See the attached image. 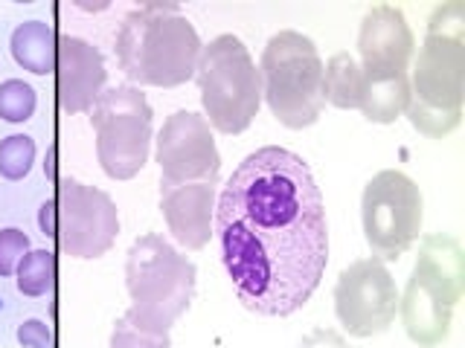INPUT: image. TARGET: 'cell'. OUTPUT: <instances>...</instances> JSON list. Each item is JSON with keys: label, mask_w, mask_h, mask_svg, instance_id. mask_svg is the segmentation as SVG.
I'll list each match as a JSON object with an SVG mask.
<instances>
[{"label": "cell", "mask_w": 465, "mask_h": 348, "mask_svg": "<svg viewBox=\"0 0 465 348\" xmlns=\"http://www.w3.org/2000/svg\"><path fill=\"white\" fill-rule=\"evenodd\" d=\"M411 102V76L407 72H392V76H372L363 87L361 113L375 125H390L407 111Z\"/></svg>", "instance_id": "e0dca14e"}, {"label": "cell", "mask_w": 465, "mask_h": 348, "mask_svg": "<svg viewBox=\"0 0 465 348\" xmlns=\"http://www.w3.org/2000/svg\"><path fill=\"white\" fill-rule=\"evenodd\" d=\"M154 160L160 166V186L215 183L222 171V154L215 149L210 122L193 111H174L154 140Z\"/></svg>", "instance_id": "7c38bea8"}, {"label": "cell", "mask_w": 465, "mask_h": 348, "mask_svg": "<svg viewBox=\"0 0 465 348\" xmlns=\"http://www.w3.org/2000/svg\"><path fill=\"white\" fill-rule=\"evenodd\" d=\"M198 270L178 246L157 232H145L131 244L125 258V287L131 308L128 323L145 331L169 334V328L189 311L195 296Z\"/></svg>", "instance_id": "3957f363"}, {"label": "cell", "mask_w": 465, "mask_h": 348, "mask_svg": "<svg viewBox=\"0 0 465 348\" xmlns=\"http://www.w3.org/2000/svg\"><path fill=\"white\" fill-rule=\"evenodd\" d=\"M12 58L33 76H47L55 72V55H58V38L50 24L44 21H24L15 26L9 41Z\"/></svg>", "instance_id": "2e32d148"}, {"label": "cell", "mask_w": 465, "mask_h": 348, "mask_svg": "<svg viewBox=\"0 0 465 348\" xmlns=\"http://www.w3.org/2000/svg\"><path fill=\"white\" fill-rule=\"evenodd\" d=\"M108 6V0H76V9L82 12H105Z\"/></svg>", "instance_id": "4316f807"}, {"label": "cell", "mask_w": 465, "mask_h": 348, "mask_svg": "<svg viewBox=\"0 0 465 348\" xmlns=\"http://www.w3.org/2000/svg\"><path fill=\"white\" fill-rule=\"evenodd\" d=\"M108 70L105 58L91 41L76 35L58 38L55 55V96L64 113H91L105 91Z\"/></svg>", "instance_id": "5bb4252c"}, {"label": "cell", "mask_w": 465, "mask_h": 348, "mask_svg": "<svg viewBox=\"0 0 465 348\" xmlns=\"http://www.w3.org/2000/svg\"><path fill=\"white\" fill-rule=\"evenodd\" d=\"M334 314L349 337L384 334L399 314V287L381 258L352 261L334 285Z\"/></svg>", "instance_id": "8fae6325"}, {"label": "cell", "mask_w": 465, "mask_h": 348, "mask_svg": "<svg viewBox=\"0 0 465 348\" xmlns=\"http://www.w3.org/2000/svg\"><path fill=\"white\" fill-rule=\"evenodd\" d=\"M29 253V236L18 227H6L0 229V276H15L21 258Z\"/></svg>", "instance_id": "603a6c76"}, {"label": "cell", "mask_w": 465, "mask_h": 348, "mask_svg": "<svg viewBox=\"0 0 465 348\" xmlns=\"http://www.w3.org/2000/svg\"><path fill=\"white\" fill-rule=\"evenodd\" d=\"M259 76L262 99L285 128L302 130L320 120L326 108L323 58L312 38L294 29L276 33L262 53Z\"/></svg>", "instance_id": "5b68a950"}, {"label": "cell", "mask_w": 465, "mask_h": 348, "mask_svg": "<svg viewBox=\"0 0 465 348\" xmlns=\"http://www.w3.org/2000/svg\"><path fill=\"white\" fill-rule=\"evenodd\" d=\"M297 348H349V343L334 328H314L297 343Z\"/></svg>", "instance_id": "d4e9b609"}, {"label": "cell", "mask_w": 465, "mask_h": 348, "mask_svg": "<svg viewBox=\"0 0 465 348\" xmlns=\"http://www.w3.org/2000/svg\"><path fill=\"white\" fill-rule=\"evenodd\" d=\"M18 290L24 296H44L50 294L53 285H55V253L53 250H29L18 270Z\"/></svg>", "instance_id": "d6986e66"}, {"label": "cell", "mask_w": 465, "mask_h": 348, "mask_svg": "<svg viewBox=\"0 0 465 348\" xmlns=\"http://www.w3.org/2000/svg\"><path fill=\"white\" fill-rule=\"evenodd\" d=\"M421 221H425L421 188L404 171L384 169L363 186L361 224L375 258H401L416 244Z\"/></svg>", "instance_id": "9c48e42d"}, {"label": "cell", "mask_w": 465, "mask_h": 348, "mask_svg": "<svg viewBox=\"0 0 465 348\" xmlns=\"http://www.w3.org/2000/svg\"><path fill=\"white\" fill-rule=\"evenodd\" d=\"M416 50V38L407 26L401 9L396 6H372L363 14L358 29V55L363 76H392L407 72Z\"/></svg>", "instance_id": "4fadbf2b"}, {"label": "cell", "mask_w": 465, "mask_h": 348, "mask_svg": "<svg viewBox=\"0 0 465 348\" xmlns=\"http://www.w3.org/2000/svg\"><path fill=\"white\" fill-rule=\"evenodd\" d=\"M203 120L227 137L244 134L262 105V76L236 35H218L201 53L195 70Z\"/></svg>", "instance_id": "8992f818"}, {"label": "cell", "mask_w": 465, "mask_h": 348, "mask_svg": "<svg viewBox=\"0 0 465 348\" xmlns=\"http://www.w3.org/2000/svg\"><path fill=\"white\" fill-rule=\"evenodd\" d=\"M108 348H172V340H169V334L145 331L134 323H128L125 316H120L114 323Z\"/></svg>", "instance_id": "7402d4cb"}, {"label": "cell", "mask_w": 465, "mask_h": 348, "mask_svg": "<svg viewBox=\"0 0 465 348\" xmlns=\"http://www.w3.org/2000/svg\"><path fill=\"white\" fill-rule=\"evenodd\" d=\"M44 169H47V178L58 183V178H55V149H50V157H47V163H44Z\"/></svg>", "instance_id": "83f0119b"}, {"label": "cell", "mask_w": 465, "mask_h": 348, "mask_svg": "<svg viewBox=\"0 0 465 348\" xmlns=\"http://www.w3.org/2000/svg\"><path fill=\"white\" fill-rule=\"evenodd\" d=\"M462 285L465 265L460 241L445 232L421 238L416 267L407 279L404 296H399L401 325L416 345L433 348L445 343Z\"/></svg>", "instance_id": "277c9868"}, {"label": "cell", "mask_w": 465, "mask_h": 348, "mask_svg": "<svg viewBox=\"0 0 465 348\" xmlns=\"http://www.w3.org/2000/svg\"><path fill=\"white\" fill-rule=\"evenodd\" d=\"M203 44L178 4L152 0L128 12L116 33V62L137 87H181L195 79Z\"/></svg>", "instance_id": "7a4b0ae2"}, {"label": "cell", "mask_w": 465, "mask_h": 348, "mask_svg": "<svg viewBox=\"0 0 465 348\" xmlns=\"http://www.w3.org/2000/svg\"><path fill=\"white\" fill-rule=\"evenodd\" d=\"M215 183H178L160 186V212L169 236L183 250H203L215 224Z\"/></svg>", "instance_id": "9a60e30c"}, {"label": "cell", "mask_w": 465, "mask_h": 348, "mask_svg": "<svg viewBox=\"0 0 465 348\" xmlns=\"http://www.w3.org/2000/svg\"><path fill=\"white\" fill-rule=\"evenodd\" d=\"M35 163V140L26 134H12L0 140V174L6 180H24Z\"/></svg>", "instance_id": "ffe728a7"}, {"label": "cell", "mask_w": 465, "mask_h": 348, "mask_svg": "<svg viewBox=\"0 0 465 348\" xmlns=\"http://www.w3.org/2000/svg\"><path fill=\"white\" fill-rule=\"evenodd\" d=\"M55 241L70 258H102L120 236V212L108 192L76 178L55 183Z\"/></svg>", "instance_id": "30bf717a"}, {"label": "cell", "mask_w": 465, "mask_h": 348, "mask_svg": "<svg viewBox=\"0 0 465 348\" xmlns=\"http://www.w3.org/2000/svg\"><path fill=\"white\" fill-rule=\"evenodd\" d=\"M465 96V4L436 6L413 64L411 102L433 113L462 116Z\"/></svg>", "instance_id": "52a82bcc"}, {"label": "cell", "mask_w": 465, "mask_h": 348, "mask_svg": "<svg viewBox=\"0 0 465 348\" xmlns=\"http://www.w3.org/2000/svg\"><path fill=\"white\" fill-rule=\"evenodd\" d=\"M18 343L21 348H55L53 331L44 319H24L18 325Z\"/></svg>", "instance_id": "cb8c5ba5"}, {"label": "cell", "mask_w": 465, "mask_h": 348, "mask_svg": "<svg viewBox=\"0 0 465 348\" xmlns=\"http://www.w3.org/2000/svg\"><path fill=\"white\" fill-rule=\"evenodd\" d=\"M363 87H367V76H363V70L355 62V55L352 53H334L323 67V96H326L329 105L341 108V111L361 108Z\"/></svg>", "instance_id": "ac0fdd59"}, {"label": "cell", "mask_w": 465, "mask_h": 348, "mask_svg": "<svg viewBox=\"0 0 465 348\" xmlns=\"http://www.w3.org/2000/svg\"><path fill=\"white\" fill-rule=\"evenodd\" d=\"M38 105L35 91L21 79H6L0 84V120L21 125L26 120H33Z\"/></svg>", "instance_id": "44dd1931"}, {"label": "cell", "mask_w": 465, "mask_h": 348, "mask_svg": "<svg viewBox=\"0 0 465 348\" xmlns=\"http://www.w3.org/2000/svg\"><path fill=\"white\" fill-rule=\"evenodd\" d=\"M152 105L134 84L102 91L91 108L96 134V160L111 180H131L149 163L152 149Z\"/></svg>", "instance_id": "ba28073f"}, {"label": "cell", "mask_w": 465, "mask_h": 348, "mask_svg": "<svg viewBox=\"0 0 465 348\" xmlns=\"http://www.w3.org/2000/svg\"><path fill=\"white\" fill-rule=\"evenodd\" d=\"M213 236L247 311L297 314L329 265L326 203L309 163L280 145L247 154L215 203Z\"/></svg>", "instance_id": "6da1fadb"}, {"label": "cell", "mask_w": 465, "mask_h": 348, "mask_svg": "<svg viewBox=\"0 0 465 348\" xmlns=\"http://www.w3.org/2000/svg\"><path fill=\"white\" fill-rule=\"evenodd\" d=\"M55 224H58V215H55V200H44L41 209H38V227L47 238H55Z\"/></svg>", "instance_id": "484cf974"}]
</instances>
